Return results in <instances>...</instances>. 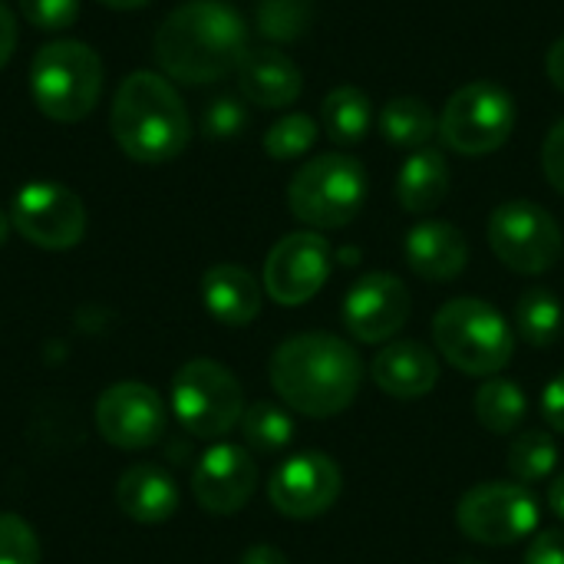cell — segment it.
Wrapping results in <instances>:
<instances>
[{"label": "cell", "mask_w": 564, "mask_h": 564, "mask_svg": "<svg viewBox=\"0 0 564 564\" xmlns=\"http://www.w3.org/2000/svg\"><path fill=\"white\" fill-rule=\"evenodd\" d=\"M0 564H40V539L33 525L13 512H0Z\"/></svg>", "instance_id": "obj_31"}, {"label": "cell", "mask_w": 564, "mask_h": 564, "mask_svg": "<svg viewBox=\"0 0 564 564\" xmlns=\"http://www.w3.org/2000/svg\"><path fill=\"white\" fill-rule=\"evenodd\" d=\"M542 416H545L549 430L564 433V373L552 377L549 387L542 390Z\"/></svg>", "instance_id": "obj_36"}, {"label": "cell", "mask_w": 564, "mask_h": 564, "mask_svg": "<svg viewBox=\"0 0 564 564\" xmlns=\"http://www.w3.org/2000/svg\"><path fill=\"white\" fill-rule=\"evenodd\" d=\"M449 195V162L440 149H416L397 175V202L410 215L440 208Z\"/></svg>", "instance_id": "obj_22"}, {"label": "cell", "mask_w": 564, "mask_h": 564, "mask_svg": "<svg viewBox=\"0 0 564 564\" xmlns=\"http://www.w3.org/2000/svg\"><path fill=\"white\" fill-rule=\"evenodd\" d=\"M202 304L225 327H248L261 314V284L241 264H215L202 278Z\"/></svg>", "instance_id": "obj_21"}, {"label": "cell", "mask_w": 564, "mask_h": 564, "mask_svg": "<svg viewBox=\"0 0 564 564\" xmlns=\"http://www.w3.org/2000/svg\"><path fill=\"white\" fill-rule=\"evenodd\" d=\"M344 489L337 463L324 453H297L284 459L268 482V499L284 519L324 516Z\"/></svg>", "instance_id": "obj_14"}, {"label": "cell", "mask_w": 564, "mask_h": 564, "mask_svg": "<svg viewBox=\"0 0 564 564\" xmlns=\"http://www.w3.org/2000/svg\"><path fill=\"white\" fill-rule=\"evenodd\" d=\"M403 254L413 274L423 281H456L469 264V245L466 235L449 221H420L406 231Z\"/></svg>", "instance_id": "obj_18"}, {"label": "cell", "mask_w": 564, "mask_h": 564, "mask_svg": "<svg viewBox=\"0 0 564 564\" xmlns=\"http://www.w3.org/2000/svg\"><path fill=\"white\" fill-rule=\"evenodd\" d=\"M241 564H291L288 555L274 545H251L245 555H241Z\"/></svg>", "instance_id": "obj_38"}, {"label": "cell", "mask_w": 564, "mask_h": 564, "mask_svg": "<svg viewBox=\"0 0 564 564\" xmlns=\"http://www.w3.org/2000/svg\"><path fill=\"white\" fill-rule=\"evenodd\" d=\"M321 122H324L327 135L340 145L364 142L373 126V102L357 86H337L327 93V99L321 106Z\"/></svg>", "instance_id": "obj_23"}, {"label": "cell", "mask_w": 564, "mask_h": 564, "mask_svg": "<svg viewBox=\"0 0 564 564\" xmlns=\"http://www.w3.org/2000/svg\"><path fill=\"white\" fill-rule=\"evenodd\" d=\"M109 129L116 145L132 162L145 165L172 162L192 139V119L182 96L152 69H135L119 83Z\"/></svg>", "instance_id": "obj_3"}, {"label": "cell", "mask_w": 564, "mask_h": 564, "mask_svg": "<svg viewBox=\"0 0 564 564\" xmlns=\"http://www.w3.org/2000/svg\"><path fill=\"white\" fill-rule=\"evenodd\" d=\"M525 413H529V400H525L522 387L512 380L489 377L476 390V420L496 436L516 433L525 423Z\"/></svg>", "instance_id": "obj_25"}, {"label": "cell", "mask_w": 564, "mask_h": 564, "mask_svg": "<svg viewBox=\"0 0 564 564\" xmlns=\"http://www.w3.org/2000/svg\"><path fill=\"white\" fill-rule=\"evenodd\" d=\"M314 142H317V122L304 112H291V116L278 119L264 132V152L278 162L301 159L304 152L314 149Z\"/></svg>", "instance_id": "obj_30"}, {"label": "cell", "mask_w": 564, "mask_h": 564, "mask_svg": "<svg viewBox=\"0 0 564 564\" xmlns=\"http://www.w3.org/2000/svg\"><path fill=\"white\" fill-rule=\"evenodd\" d=\"M370 380L393 400H420L440 383V364L420 340H390L373 357Z\"/></svg>", "instance_id": "obj_17"}, {"label": "cell", "mask_w": 564, "mask_h": 564, "mask_svg": "<svg viewBox=\"0 0 564 564\" xmlns=\"http://www.w3.org/2000/svg\"><path fill=\"white\" fill-rule=\"evenodd\" d=\"M245 17L221 0H188L155 30L152 53L165 76L205 86L235 73L248 53Z\"/></svg>", "instance_id": "obj_1"}, {"label": "cell", "mask_w": 564, "mask_h": 564, "mask_svg": "<svg viewBox=\"0 0 564 564\" xmlns=\"http://www.w3.org/2000/svg\"><path fill=\"white\" fill-rule=\"evenodd\" d=\"M436 350L469 377H496L512 364L516 334L509 321L479 297H456L436 311Z\"/></svg>", "instance_id": "obj_4"}, {"label": "cell", "mask_w": 564, "mask_h": 564, "mask_svg": "<svg viewBox=\"0 0 564 564\" xmlns=\"http://www.w3.org/2000/svg\"><path fill=\"white\" fill-rule=\"evenodd\" d=\"M364 202H367V172L354 155L344 152L307 159L288 185L291 215L321 231L350 225L360 215Z\"/></svg>", "instance_id": "obj_6"}, {"label": "cell", "mask_w": 564, "mask_h": 564, "mask_svg": "<svg viewBox=\"0 0 564 564\" xmlns=\"http://www.w3.org/2000/svg\"><path fill=\"white\" fill-rule=\"evenodd\" d=\"M248 126V109L235 96H218L202 112V132L212 139H235Z\"/></svg>", "instance_id": "obj_32"}, {"label": "cell", "mask_w": 564, "mask_h": 564, "mask_svg": "<svg viewBox=\"0 0 564 564\" xmlns=\"http://www.w3.org/2000/svg\"><path fill=\"white\" fill-rule=\"evenodd\" d=\"M172 413L178 426L195 440L228 436L245 413V393L238 377L208 357L188 360L172 380Z\"/></svg>", "instance_id": "obj_7"}, {"label": "cell", "mask_w": 564, "mask_h": 564, "mask_svg": "<svg viewBox=\"0 0 564 564\" xmlns=\"http://www.w3.org/2000/svg\"><path fill=\"white\" fill-rule=\"evenodd\" d=\"M102 93V59L89 43L53 40L30 63V96L53 122L86 119Z\"/></svg>", "instance_id": "obj_5"}, {"label": "cell", "mask_w": 564, "mask_h": 564, "mask_svg": "<svg viewBox=\"0 0 564 564\" xmlns=\"http://www.w3.org/2000/svg\"><path fill=\"white\" fill-rule=\"evenodd\" d=\"M539 502L522 482H479L456 506L459 532L492 549L529 539L539 529Z\"/></svg>", "instance_id": "obj_9"}, {"label": "cell", "mask_w": 564, "mask_h": 564, "mask_svg": "<svg viewBox=\"0 0 564 564\" xmlns=\"http://www.w3.org/2000/svg\"><path fill=\"white\" fill-rule=\"evenodd\" d=\"M258 489V463L245 446L215 443L192 473V496L208 516L241 512Z\"/></svg>", "instance_id": "obj_16"}, {"label": "cell", "mask_w": 564, "mask_h": 564, "mask_svg": "<svg viewBox=\"0 0 564 564\" xmlns=\"http://www.w3.org/2000/svg\"><path fill=\"white\" fill-rule=\"evenodd\" d=\"M20 13L36 30H66L79 17V0H20Z\"/></svg>", "instance_id": "obj_33"}, {"label": "cell", "mask_w": 564, "mask_h": 564, "mask_svg": "<svg viewBox=\"0 0 564 564\" xmlns=\"http://www.w3.org/2000/svg\"><path fill=\"white\" fill-rule=\"evenodd\" d=\"M562 228L535 202H506L489 215V248L516 274H545L562 258Z\"/></svg>", "instance_id": "obj_10"}, {"label": "cell", "mask_w": 564, "mask_h": 564, "mask_svg": "<svg viewBox=\"0 0 564 564\" xmlns=\"http://www.w3.org/2000/svg\"><path fill=\"white\" fill-rule=\"evenodd\" d=\"M466 564H482V562H466Z\"/></svg>", "instance_id": "obj_43"}, {"label": "cell", "mask_w": 564, "mask_h": 564, "mask_svg": "<svg viewBox=\"0 0 564 564\" xmlns=\"http://www.w3.org/2000/svg\"><path fill=\"white\" fill-rule=\"evenodd\" d=\"M334 251L317 231L284 235L264 261V291L281 307H301L321 294L330 278Z\"/></svg>", "instance_id": "obj_13"}, {"label": "cell", "mask_w": 564, "mask_h": 564, "mask_svg": "<svg viewBox=\"0 0 564 564\" xmlns=\"http://www.w3.org/2000/svg\"><path fill=\"white\" fill-rule=\"evenodd\" d=\"M13 228L43 251H69L86 235L83 198L59 182H30L13 195Z\"/></svg>", "instance_id": "obj_11"}, {"label": "cell", "mask_w": 564, "mask_h": 564, "mask_svg": "<svg viewBox=\"0 0 564 564\" xmlns=\"http://www.w3.org/2000/svg\"><path fill=\"white\" fill-rule=\"evenodd\" d=\"M116 506L139 525H162L178 512V482L155 463H135L116 482Z\"/></svg>", "instance_id": "obj_20"}, {"label": "cell", "mask_w": 564, "mask_h": 564, "mask_svg": "<svg viewBox=\"0 0 564 564\" xmlns=\"http://www.w3.org/2000/svg\"><path fill=\"white\" fill-rule=\"evenodd\" d=\"M525 564H564V529H549L532 539Z\"/></svg>", "instance_id": "obj_35"}, {"label": "cell", "mask_w": 564, "mask_h": 564, "mask_svg": "<svg viewBox=\"0 0 564 564\" xmlns=\"http://www.w3.org/2000/svg\"><path fill=\"white\" fill-rule=\"evenodd\" d=\"M545 69H549V79L555 83V89L564 93V36L552 43V50L545 56Z\"/></svg>", "instance_id": "obj_39"}, {"label": "cell", "mask_w": 564, "mask_h": 564, "mask_svg": "<svg viewBox=\"0 0 564 564\" xmlns=\"http://www.w3.org/2000/svg\"><path fill=\"white\" fill-rule=\"evenodd\" d=\"M271 387L284 406L311 420H327L354 406L364 364L357 350L334 334H297L271 354Z\"/></svg>", "instance_id": "obj_2"}, {"label": "cell", "mask_w": 564, "mask_h": 564, "mask_svg": "<svg viewBox=\"0 0 564 564\" xmlns=\"http://www.w3.org/2000/svg\"><path fill=\"white\" fill-rule=\"evenodd\" d=\"M99 3H106V7H112V10H139V7H145V3H152V0H99Z\"/></svg>", "instance_id": "obj_41"}, {"label": "cell", "mask_w": 564, "mask_h": 564, "mask_svg": "<svg viewBox=\"0 0 564 564\" xmlns=\"http://www.w3.org/2000/svg\"><path fill=\"white\" fill-rule=\"evenodd\" d=\"M562 301L552 291L532 288V291H525L519 297V304H516V334L529 347H552L562 337Z\"/></svg>", "instance_id": "obj_26"}, {"label": "cell", "mask_w": 564, "mask_h": 564, "mask_svg": "<svg viewBox=\"0 0 564 564\" xmlns=\"http://www.w3.org/2000/svg\"><path fill=\"white\" fill-rule=\"evenodd\" d=\"M410 321V291L390 271L364 274L344 297V327L360 344H390Z\"/></svg>", "instance_id": "obj_15"}, {"label": "cell", "mask_w": 564, "mask_h": 564, "mask_svg": "<svg viewBox=\"0 0 564 564\" xmlns=\"http://www.w3.org/2000/svg\"><path fill=\"white\" fill-rule=\"evenodd\" d=\"M542 169H545V178L555 192L564 195V119H558L549 135H545V145H542Z\"/></svg>", "instance_id": "obj_34"}, {"label": "cell", "mask_w": 564, "mask_h": 564, "mask_svg": "<svg viewBox=\"0 0 564 564\" xmlns=\"http://www.w3.org/2000/svg\"><path fill=\"white\" fill-rule=\"evenodd\" d=\"M238 430L245 436V446L261 453V456H274V453L288 449L291 440H294L291 413L284 406H278V403H268V400H258V403L245 406Z\"/></svg>", "instance_id": "obj_27"}, {"label": "cell", "mask_w": 564, "mask_h": 564, "mask_svg": "<svg viewBox=\"0 0 564 564\" xmlns=\"http://www.w3.org/2000/svg\"><path fill=\"white\" fill-rule=\"evenodd\" d=\"M10 228H13V221H10V215L0 208V248L7 245V238H10Z\"/></svg>", "instance_id": "obj_42"}, {"label": "cell", "mask_w": 564, "mask_h": 564, "mask_svg": "<svg viewBox=\"0 0 564 564\" xmlns=\"http://www.w3.org/2000/svg\"><path fill=\"white\" fill-rule=\"evenodd\" d=\"M13 50H17V17H13V10L0 0V69L10 63Z\"/></svg>", "instance_id": "obj_37"}, {"label": "cell", "mask_w": 564, "mask_h": 564, "mask_svg": "<svg viewBox=\"0 0 564 564\" xmlns=\"http://www.w3.org/2000/svg\"><path fill=\"white\" fill-rule=\"evenodd\" d=\"M254 20L258 33L274 43L301 40L314 23V0H261Z\"/></svg>", "instance_id": "obj_29"}, {"label": "cell", "mask_w": 564, "mask_h": 564, "mask_svg": "<svg viewBox=\"0 0 564 564\" xmlns=\"http://www.w3.org/2000/svg\"><path fill=\"white\" fill-rule=\"evenodd\" d=\"M377 122H380V132L393 145L413 149V152L416 149H426V142L440 132L436 112L423 99H416V96H397V99L383 102Z\"/></svg>", "instance_id": "obj_24"}, {"label": "cell", "mask_w": 564, "mask_h": 564, "mask_svg": "<svg viewBox=\"0 0 564 564\" xmlns=\"http://www.w3.org/2000/svg\"><path fill=\"white\" fill-rule=\"evenodd\" d=\"M516 129V99L492 79H476L456 89L440 116L443 142L469 159L499 152Z\"/></svg>", "instance_id": "obj_8"}, {"label": "cell", "mask_w": 564, "mask_h": 564, "mask_svg": "<svg viewBox=\"0 0 564 564\" xmlns=\"http://www.w3.org/2000/svg\"><path fill=\"white\" fill-rule=\"evenodd\" d=\"M549 509L564 522V473H558L549 486Z\"/></svg>", "instance_id": "obj_40"}, {"label": "cell", "mask_w": 564, "mask_h": 564, "mask_svg": "<svg viewBox=\"0 0 564 564\" xmlns=\"http://www.w3.org/2000/svg\"><path fill=\"white\" fill-rule=\"evenodd\" d=\"M235 73H238L241 96L261 109H284L304 89L301 66L284 50H274V46L248 50Z\"/></svg>", "instance_id": "obj_19"}, {"label": "cell", "mask_w": 564, "mask_h": 564, "mask_svg": "<svg viewBox=\"0 0 564 564\" xmlns=\"http://www.w3.org/2000/svg\"><path fill=\"white\" fill-rule=\"evenodd\" d=\"M96 433L126 453L149 449L162 440L169 426V410L155 387L142 380H119L96 400Z\"/></svg>", "instance_id": "obj_12"}, {"label": "cell", "mask_w": 564, "mask_h": 564, "mask_svg": "<svg viewBox=\"0 0 564 564\" xmlns=\"http://www.w3.org/2000/svg\"><path fill=\"white\" fill-rule=\"evenodd\" d=\"M558 469V443L552 433L542 430H525L512 440L509 446V473L516 476V482L522 486H535L552 479V473Z\"/></svg>", "instance_id": "obj_28"}]
</instances>
